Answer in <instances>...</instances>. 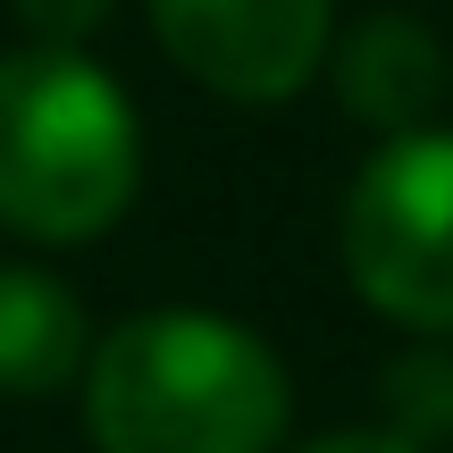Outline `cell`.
I'll list each match as a JSON object with an SVG mask.
<instances>
[{"mask_svg":"<svg viewBox=\"0 0 453 453\" xmlns=\"http://www.w3.org/2000/svg\"><path fill=\"white\" fill-rule=\"evenodd\" d=\"M286 453H420V445H403L395 428H327V437H311V445H286Z\"/></svg>","mask_w":453,"mask_h":453,"instance_id":"obj_9","label":"cell"},{"mask_svg":"<svg viewBox=\"0 0 453 453\" xmlns=\"http://www.w3.org/2000/svg\"><path fill=\"white\" fill-rule=\"evenodd\" d=\"M378 428H395V437L420 445V453L453 445V344L411 336L378 370Z\"/></svg>","mask_w":453,"mask_h":453,"instance_id":"obj_7","label":"cell"},{"mask_svg":"<svg viewBox=\"0 0 453 453\" xmlns=\"http://www.w3.org/2000/svg\"><path fill=\"white\" fill-rule=\"evenodd\" d=\"M143 17L160 59L235 110L311 93L336 50V0H143Z\"/></svg>","mask_w":453,"mask_h":453,"instance_id":"obj_4","label":"cell"},{"mask_svg":"<svg viewBox=\"0 0 453 453\" xmlns=\"http://www.w3.org/2000/svg\"><path fill=\"white\" fill-rule=\"evenodd\" d=\"M143 118L93 50H0V226L17 243L84 252L118 235L143 202Z\"/></svg>","mask_w":453,"mask_h":453,"instance_id":"obj_2","label":"cell"},{"mask_svg":"<svg viewBox=\"0 0 453 453\" xmlns=\"http://www.w3.org/2000/svg\"><path fill=\"white\" fill-rule=\"evenodd\" d=\"M93 311L42 260H0V395L9 403H42V395L84 387L93 361Z\"/></svg>","mask_w":453,"mask_h":453,"instance_id":"obj_6","label":"cell"},{"mask_svg":"<svg viewBox=\"0 0 453 453\" xmlns=\"http://www.w3.org/2000/svg\"><path fill=\"white\" fill-rule=\"evenodd\" d=\"M327 84H336V110L387 143V134L437 127V110L453 101V50L437 42L428 17L370 9V17H353V26L336 34V50H327Z\"/></svg>","mask_w":453,"mask_h":453,"instance_id":"obj_5","label":"cell"},{"mask_svg":"<svg viewBox=\"0 0 453 453\" xmlns=\"http://www.w3.org/2000/svg\"><path fill=\"white\" fill-rule=\"evenodd\" d=\"M9 17H17L26 42H67V50H84V42L118 17V0H9Z\"/></svg>","mask_w":453,"mask_h":453,"instance_id":"obj_8","label":"cell"},{"mask_svg":"<svg viewBox=\"0 0 453 453\" xmlns=\"http://www.w3.org/2000/svg\"><path fill=\"white\" fill-rule=\"evenodd\" d=\"M336 269L361 311L453 344V127L387 134L336 202Z\"/></svg>","mask_w":453,"mask_h":453,"instance_id":"obj_3","label":"cell"},{"mask_svg":"<svg viewBox=\"0 0 453 453\" xmlns=\"http://www.w3.org/2000/svg\"><path fill=\"white\" fill-rule=\"evenodd\" d=\"M93 453H277L294 428V370L252 319L151 303L84 361Z\"/></svg>","mask_w":453,"mask_h":453,"instance_id":"obj_1","label":"cell"}]
</instances>
